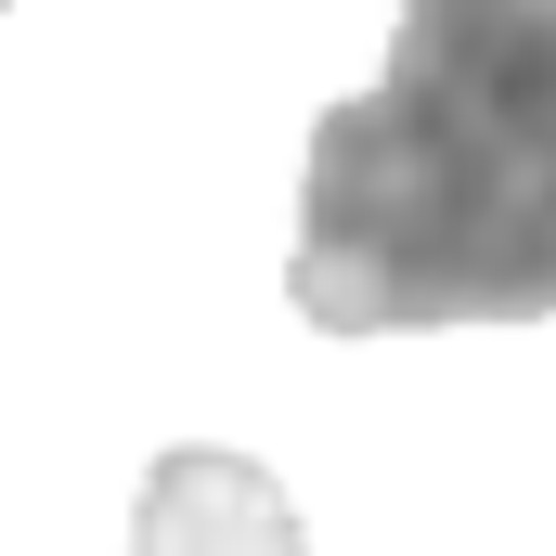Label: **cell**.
<instances>
[{
    "label": "cell",
    "mask_w": 556,
    "mask_h": 556,
    "mask_svg": "<svg viewBox=\"0 0 556 556\" xmlns=\"http://www.w3.org/2000/svg\"><path fill=\"white\" fill-rule=\"evenodd\" d=\"M298 311L324 337L556 311V0H402L376 91L311 117Z\"/></svg>",
    "instance_id": "obj_1"
},
{
    "label": "cell",
    "mask_w": 556,
    "mask_h": 556,
    "mask_svg": "<svg viewBox=\"0 0 556 556\" xmlns=\"http://www.w3.org/2000/svg\"><path fill=\"white\" fill-rule=\"evenodd\" d=\"M130 556H311V544H298V505L260 453H155Z\"/></svg>",
    "instance_id": "obj_2"
}]
</instances>
